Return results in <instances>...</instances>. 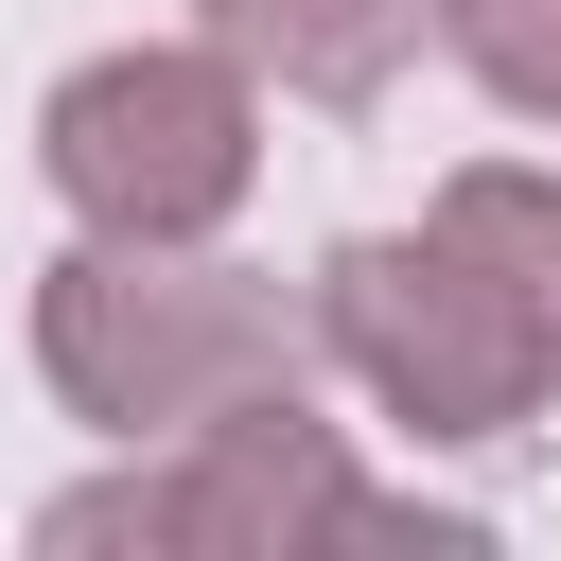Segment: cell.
<instances>
[{
    "instance_id": "5b68a950",
    "label": "cell",
    "mask_w": 561,
    "mask_h": 561,
    "mask_svg": "<svg viewBox=\"0 0 561 561\" xmlns=\"http://www.w3.org/2000/svg\"><path fill=\"white\" fill-rule=\"evenodd\" d=\"M280 105H386L403 88V53L438 35V0H193Z\"/></svg>"
},
{
    "instance_id": "8992f818",
    "label": "cell",
    "mask_w": 561,
    "mask_h": 561,
    "mask_svg": "<svg viewBox=\"0 0 561 561\" xmlns=\"http://www.w3.org/2000/svg\"><path fill=\"white\" fill-rule=\"evenodd\" d=\"M438 210L491 245V280H508V298L543 316V351H561V158H456Z\"/></svg>"
},
{
    "instance_id": "277c9868",
    "label": "cell",
    "mask_w": 561,
    "mask_h": 561,
    "mask_svg": "<svg viewBox=\"0 0 561 561\" xmlns=\"http://www.w3.org/2000/svg\"><path fill=\"white\" fill-rule=\"evenodd\" d=\"M298 526H403V491L316 421V386H245L193 438H123V473H88V491L35 508L53 561H88V543H193V561H228V543H298Z\"/></svg>"
},
{
    "instance_id": "7a4b0ae2",
    "label": "cell",
    "mask_w": 561,
    "mask_h": 561,
    "mask_svg": "<svg viewBox=\"0 0 561 561\" xmlns=\"http://www.w3.org/2000/svg\"><path fill=\"white\" fill-rule=\"evenodd\" d=\"M316 351H333L403 438H438V456L526 438L543 386H561L543 316L491 280V245H473L456 210H421V228H351V245L316 263Z\"/></svg>"
},
{
    "instance_id": "3957f363",
    "label": "cell",
    "mask_w": 561,
    "mask_h": 561,
    "mask_svg": "<svg viewBox=\"0 0 561 561\" xmlns=\"http://www.w3.org/2000/svg\"><path fill=\"white\" fill-rule=\"evenodd\" d=\"M35 175L70 228H123V245H210L245 193H263V70L193 18V35H123L88 70H53L35 105Z\"/></svg>"
},
{
    "instance_id": "52a82bcc",
    "label": "cell",
    "mask_w": 561,
    "mask_h": 561,
    "mask_svg": "<svg viewBox=\"0 0 561 561\" xmlns=\"http://www.w3.org/2000/svg\"><path fill=\"white\" fill-rule=\"evenodd\" d=\"M438 53H456L508 123L561 140V0H438Z\"/></svg>"
},
{
    "instance_id": "6da1fadb",
    "label": "cell",
    "mask_w": 561,
    "mask_h": 561,
    "mask_svg": "<svg viewBox=\"0 0 561 561\" xmlns=\"http://www.w3.org/2000/svg\"><path fill=\"white\" fill-rule=\"evenodd\" d=\"M298 368H316V298H280V280L228 263V245L70 228V245L35 263V386H53L88 438H193L210 403L298 386Z\"/></svg>"
}]
</instances>
